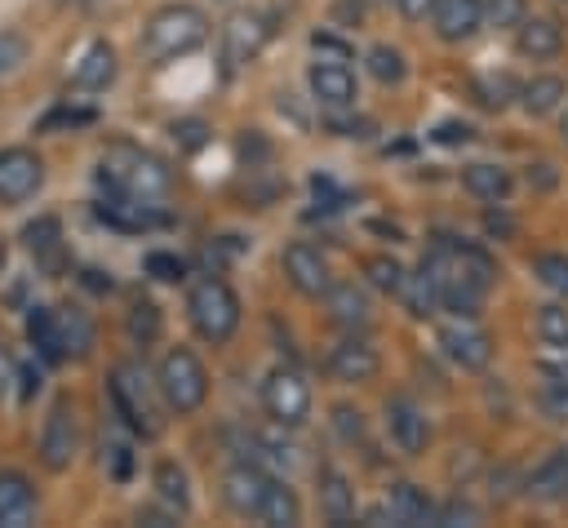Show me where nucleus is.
<instances>
[{"label": "nucleus", "instance_id": "nucleus-52", "mask_svg": "<svg viewBox=\"0 0 568 528\" xmlns=\"http://www.w3.org/2000/svg\"><path fill=\"white\" fill-rule=\"evenodd\" d=\"M111 466H115V479H129V448L124 444H111Z\"/></svg>", "mask_w": 568, "mask_h": 528}, {"label": "nucleus", "instance_id": "nucleus-6", "mask_svg": "<svg viewBox=\"0 0 568 528\" xmlns=\"http://www.w3.org/2000/svg\"><path fill=\"white\" fill-rule=\"evenodd\" d=\"M155 386H160V399H164L173 413H195V408L209 399V373H204L200 355L186 351V346H173V351L160 359Z\"/></svg>", "mask_w": 568, "mask_h": 528}, {"label": "nucleus", "instance_id": "nucleus-32", "mask_svg": "<svg viewBox=\"0 0 568 528\" xmlns=\"http://www.w3.org/2000/svg\"><path fill=\"white\" fill-rule=\"evenodd\" d=\"M155 493H160V501L169 506V510H186L191 506V479H186V470L178 466V461H160L155 466Z\"/></svg>", "mask_w": 568, "mask_h": 528}, {"label": "nucleus", "instance_id": "nucleus-26", "mask_svg": "<svg viewBox=\"0 0 568 528\" xmlns=\"http://www.w3.org/2000/svg\"><path fill=\"white\" fill-rule=\"evenodd\" d=\"M58 311V333H62V355L84 359L93 351V319L84 306H53Z\"/></svg>", "mask_w": 568, "mask_h": 528}, {"label": "nucleus", "instance_id": "nucleus-21", "mask_svg": "<svg viewBox=\"0 0 568 528\" xmlns=\"http://www.w3.org/2000/svg\"><path fill=\"white\" fill-rule=\"evenodd\" d=\"M532 501H568V444H559L532 475H528Z\"/></svg>", "mask_w": 568, "mask_h": 528}, {"label": "nucleus", "instance_id": "nucleus-27", "mask_svg": "<svg viewBox=\"0 0 568 528\" xmlns=\"http://www.w3.org/2000/svg\"><path fill=\"white\" fill-rule=\"evenodd\" d=\"M27 337H31V346L40 351V359H49V364H62L67 355H62V333H58V311L53 306H31V315H27Z\"/></svg>", "mask_w": 568, "mask_h": 528}, {"label": "nucleus", "instance_id": "nucleus-25", "mask_svg": "<svg viewBox=\"0 0 568 528\" xmlns=\"http://www.w3.org/2000/svg\"><path fill=\"white\" fill-rule=\"evenodd\" d=\"M115 71H120L115 49H111L106 40H93V44L80 53V62H75V84H80V89H106V84L115 80Z\"/></svg>", "mask_w": 568, "mask_h": 528}, {"label": "nucleus", "instance_id": "nucleus-5", "mask_svg": "<svg viewBox=\"0 0 568 528\" xmlns=\"http://www.w3.org/2000/svg\"><path fill=\"white\" fill-rule=\"evenodd\" d=\"M106 390H111V404H115V413L124 417V426L133 435H142V439H155L160 435V408H155V390L160 386L146 377L142 364H133V359L115 364Z\"/></svg>", "mask_w": 568, "mask_h": 528}, {"label": "nucleus", "instance_id": "nucleus-41", "mask_svg": "<svg viewBox=\"0 0 568 528\" xmlns=\"http://www.w3.org/2000/svg\"><path fill=\"white\" fill-rule=\"evenodd\" d=\"M528 18V0H484V22L493 27H519Z\"/></svg>", "mask_w": 568, "mask_h": 528}, {"label": "nucleus", "instance_id": "nucleus-24", "mask_svg": "<svg viewBox=\"0 0 568 528\" xmlns=\"http://www.w3.org/2000/svg\"><path fill=\"white\" fill-rule=\"evenodd\" d=\"M386 510H390V524H404V528H417V524H435V501L417 488V484H395L390 497H386Z\"/></svg>", "mask_w": 568, "mask_h": 528}, {"label": "nucleus", "instance_id": "nucleus-57", "mask_svg": "<svg viewBox=\"0 0 568 528\" xmlns=\"http://www.w3.org/2000/svg\"><path fill=\"white\" fill-rule=\"evenodd\" d=\"M0 271H4V244H0Z\"/></svg>", "mask_w": 568, "mask_h": 528}, {"label": "nucleus", "instance_id": "nucleus-34", "mask_svg": "<svg viewBox=\"0 0 568 528\" xmlns=\"http://www.w3.org/2000/svg\"><path fill=\"white\" fill-rule=\"evenodd\" d=\"M364 62H368V75H373L377 84H399V80L408 75L404 53H399V49H390V44H373Z\"/></svg>", "mask_w": 568, "mask_h": 528}, {"label": "nucleus", "instance_id": "nucleus-47", "mask_svg": "<svg viewBox=\"0 0 568 528\" xmlns=\"http://www.w3.org/2000/svg\"><path fill=\"white\" fill-rule=\"evenodd\" d=\"M541 368H546V377L568 382V346H550V355L541 359Z\"/></svg>", "mask_w": 568, "mask_h": 528}, {"label": "nucleus", "instance_id": "nucleus-58", "mask_svg": "<svg viewBox=\"0 0 568 528\" xmlns=\"http://www.w3.org/2000/svg\"><path fill=\"white\" fill-rule=\"evenodd\" d=\"M368 4H382V0H368Z\"/></svg>", "mask_w": 568, "mask_h": 528}, {"label": "nucleus", "instance_id": "nucleus-48", "mask_svg": "<svg viewBox=\"0 0 568 528\" xmlns=\"http://www.w3.org/2000/svg\"><path fill=\"white\" fill-rule=\"evenodd\" d=\"M328 129H333L337 138H368V120H342L337 111L328 115Z\"/></svg>", "mask_w": 568, "mask_h": 528}, {"label": "nucleus", "instance_id": "nucleus-13", "mask_svg": "<svg viewBox=\"0 0 568 528\" xmlns=\"http://www.w3.org/2000/svg\"><path fill=\"white\" fill-rule=\"evenodd\" d=\"M306 80H311V93H315V102H320L324 111H351L355 98H359V89H355V71H351L346 62L320 58V62L311 67Z\"/></svg>", "mask_w": 568, "mask_h": 528}, {"label": "nucleus", "instance_id": "nucleus-12", "mask_svg": "<svg viewBox=\"0 0 568 528\" xmlns=\"http://www.w3.org/2000/svg\"><path fill=\"white\" fill-rule=\"evenodd\" d=\"M284 275H288V284H293L302 297H324L328 284H333L328 257H324L315 244H306V240H293V244L284 248Z\"/></svg>", "mask_w": 568, "mask_h": 528}, {"label": "nucleus", "instance_id": "nucleus-20", "mask_svg": "<svg viewBox=\"0 0 568 528\" xmlns=\"http://www.w3.org/2000/svg\"><path fill=\"white\" fill-rule=\"evenodd\" d=\"M515 49L524 58H532V62H546V58H555L564 49V31H559L555 18H524L515 27Z\"/></svg>", "mask_w": 568, "mask_h": 528}, {"label": "nucleus", "instance_id": "nucleus-55", "mask_svg": "<svg viewBox=\"0 0 568 528\" xmlns=\"http://www.w3.org/2000/svg\"><path fill=\"white\" fill-rule=\"evenodd\" d=\"M18 377H22V399H31L40 390V373L36 368H18Z\"/></svg>", "mask_w": 568, "mask_h": 528}, {"label": "nucleus", "instance_id": "nucleus-19", "mask_svg": "<svg viewBox=\"0 0 568 528\" xmlns=\"http://www.w3.org/2000/svg\"><path fill=\"white\" fill-rule=\"evenodd\" d=\"M98 217H102L106 226H115V231H151V226H164V222H169V217L160 213V204L115 200V195H106V200L98 204Z\"/></svg>", "mask_w": 568, "mask_h": 528}, {"label": "nucleus", "instance_id": "nucleus-33", "mask_svg": "<svg viewBox=\"0 0 568 528\" xmlns=\"http://www.w3.org/2000/svg\"><path fill=\"white\" fill-rule=\"evenodd\" d=\"M399 297H404V306H408L417 319L435 315V306H439V288H435V280L426 275V266H417V275H404Z\"/></svg>", "mask_w": 568, "mask_h": 528}, {"label": "nucleus", "instance_id": "nucleus-37", "mask_svg": "<svg viewBox=\"0 0 568 528\" xmlns=\"http://www.w3.org/2000/svg\"><path fill=\"white\" fill-rule=\"evenodd\" d=\"M475 98L488 106V111H501L510 98H519V84L510 75H479L475 80Z\"/></svg>", "mask_w": 568, "mask_h": 528}, {"label": "nucleus", "instance_id": "nucleus-42", "mask_svg": "<svg viewBox=\"0 0 568 528\" xmlns=\"http://www.w3.org/2000/svg\"><path fill=\"white\" fill-rule=\"evenodd\" d=\"M537 404H541V413H546L550 422H568V382L546 377V386H541Z\"/></svg>", "mask_w": 568, "mask_h": 528}, {"label": "nucleus", "instance_id": "nucleus-36", "mask_svg": "<svg viewBox=\"0 0 568 528\" xmlns=\"http://www.w3.org/2000/svg\"><path fill=\"white\" fill-rule=\"evenodd\" d=\"M537 337L546 346H568V306L564 302L537 306Z\"/></svg>", "mask_w": 568, "mask_h": 528}, {"label": "nucleus", "instance_id": "nucleus-39", "mask_svg": "<svg viewBox=\"0 0 568 528\" xmlns=\"http://www.w3.org/2000/svg\"><path fill=\"white\" fill-rule=\"evenodd\" d=\"M364 275H368V284L382 288V293H399V284H404V266H399L395 257H368V262H364Z\"/></svg>", "mask_w": 568, "mask_h": 528}, {"label": "nucleus", "instance_id": "nucleus-35", "mask_svg": "<svg viewBox=\"0 0 568 528\" xmlns=\"http://www.w3.org/2000/svg\"><path fill=\"white\" fill-rule=\"evenodd\" d=\"M124 324H129V337H133L138 346H151V342L160 337V324H164V319H160V306H155V302H133Z\"/></svg>", "mask_w": 568, "mask_h": 528}, {"label": "nucleus", "instance_id": "nucleus-60", "mask_svg": "<svg viewBox=\"0 0 568 528\" xmlns=\"http://www.w3.org/2000/svg\"><path fill=\"white\" fill-rule=\"evenodd\" d=\"M564 4H568V0H564Z\"/></svg>", "mask_w": 568, "mask_h": 528}, {"label": "nucleus", "instance_id": "nucleus-28", "mask_svg": "<svg viewBox=\"0 0 568 528\" xmlns=\"http://www.w3.org/2000/svg\"><path fill=\"white\" fill-rule=\"evenodd\" d=\"M564 98H568V84L559 75H532L528 84H519V106L528 115H550Z\"/></svg>", "mask_w": 568, "mask_h": 528}, {"label": "nucleus", "instance_id": "nucleus-2", "mask_svg": "<svg viewBox=\"0 0 568 528\" xmlns=\"http://www.w3.org/2000/svg\"><path fill=\"white\" fill-rule=\"evenodd\" d=\"M98 186L115 200H142V204H160L173 186V173L169 164L138 146V142H111L102 155H98Z\"/></svg>", "mask_w": 568, "mask_h": 528}, {"label": "nucleus", "instance_id": "nucleus-9", "mask_svg": "<svg viewBox=\"0 0 568 528\" xmlns=\"http://www.w3.org/2000/svg\"><path fill=\"white\" fill-rule=\"evenodd\" d=\"M44 186V160L31 146H0V204H22Z\"/></svg>", "mask_w": 568, "mask_h": 528}, {"label": "nucleus", "instance_id": "nucleus-44", "mask_svg": "<svg viewBox=\"0 0 568 528\" xmlns=\"http://www.w3.org/2000/svg\"><path fill=\"white\" fill-rule=\"evenodd\" d=\"M475 138V129L466 124V120H444L439 129H435V142H444V146H462V142H470Z\"/></svg>", "mask_w": 568, "mask_h": 528}, {"label": "nucleus", "instance_id": "nucleus-31", "mask_svg": "<svg viewBox=\"0 0 568 528\" xmlns=\"http://www.w3.org/2000/svg\"><path fill=\"white\" fill-rule=\"evenodd\" d=\"M257 519H262V524H271V528H293V524L302 519V506H297L293 488H288V484H280V479H271V484H266V497H262Z\"/></svg>", "mask_w": 568, "mask_h": 528}, {"label": "nucleus", "instance_id": "nucleus-38", "mask_svg": "<svg viewBox=\"0 0 568 528\" xmlns=\"http://www.w3.org/2000/svg\"><path fill=\"white\" fill-rule=\"evenodd\" d=\"M532 271H537V280H541L550 293L568 297V253H541V257L532 262Z\"/></svg>", "mask_w": 568, "mask_h": 528}, {"label": "nucleus", "instance_id": "nucleus-49", "mask_svg": "<svg viewBox=\"0 0 568 528\" xmlns=\"http://www.w3.org/2000/svg\"><path fill=\"white\" fill-rule=\"evenodd\" d=\"M58 124H93V111H53V115H44V124L40 129H58Z\"/></svg>", "mask_w": 568, "mask_h": 528}, {"label": "nucleus", "instance_id": "nucleus-50", "mask_svg": "<svg viewBox=\"0 0 568 528\" xmlns=\"http://www.w3.org/2000/svg\"><path fill=\"white\" fill-rule=\"evenodd\" d=\"M399 4V13L408 18V22H426L430 13H435V0H395Z\"/></svg>", "mask_w": 568, "mask_h": 528}, {"label": "nucleus", "instance_id": "nucleus-51", "mask_svg": "<svg viewBox=\"0 0 568 528\" xmlns=\"http://www.w3.org/2000/svg\"><path fill=\"white\" fill-rule=\"evenodd\" d=\"M18 382V368H13V359H9V351L0 346V399L9 395V386Z\"/></svg>", "mask_w": 568, "mask_h": 528}, {"label": "nucleus", "instance_id": "nucleus-7", "mask_svg": "<svg viewBox=\"0 0 568 528\" xmlns=\"http://www.w3.org/2000/svg\"><path fill=\"white\" fill-rule=\"evenodd\" d=\"M262 408L280 426H302L311 417V382L297 368H275L262 382Z\"/></svg>", "mask_w": 568, "mask_h": 528}, {"label": "nucleus", "instance_id": "nucleus-8", "mask_svg": "<svg viewBox=\"0 0 568 528\" xmlns=\"http://www.w3.org/2000/svg\"><path fill=\"white\" fill-rule=\"evenodd\" d=\"M266 40H271V22H266V13H257V9L231 13V22L222 27V71L235 75L240 67H248V62L262 53Z\"/></svg>", "mask_w": 568, "mask_h": 528}, {"label": "nucleus", "instance_id": "nucleus-3", "mask_svg": "<svg viewBox=\"0 0 568 528\" xmlns=\"http://www.w3.org/2000/svg\"><path fill=\"white\" fill-rule=\"evenodd\" d=\"M204 40H209V13L200 4H182L178 0V4H160L146 18L138 49H142V58L151 67H164V62H178V58L195 53Z\"/></svg>", "mask_w": 568, "mask_h": 528}, {"label": "nucleus", "instance_id": "nucleus-22", "mask_svg": "<svg viewBox=\"0 0 568 528\" xmlns=\"http://www.w3.org/2000/svg\"><path fill=\"white\" fill-rule=\"evenodd\" d=\"M324 302H328V315H333L342 328H364V324L373 319V306H368L364 288H359V284H351V280H342V284H328Z\"/></svg>", "mask_w": 568, "mask_h": 528}, {"label": "nucleus", "instance_id": "nucleus-17", "mask_svg": "<svg viewBox=\"0 0 568 528\" xmlns=\"http://www.w3.org/2000/svg\"><path fill=\"white\" fill-rule=\"evenodd\" d=\"M386 430H390V439L399 444V453H408V457L426 453L430 426H426V413H422L413 399H390V404H386Z\"/></svg>", "mask_w": 568, "mask_h": 528}, {"label": "nucleus", "instance_id": "nucleus-43", "mask_svg": "<svg viewBox=\"0 0 568 528\" xmlns=\"http://www.w3.org/2000/svg\"><path fill=\"white\" fill-rule=\"evenodd\" d=\"M22 62H27V35H18V31H0V75L18 71Z\"/></svg>", "mask_w": 568, "mask_h": 528}, {"label": "nucleus", "instance_id": "nucleus-1", "mask_svg": "<svg viewBox=\"0 0 568 528\" xmlns=\"http://www.w3.org/2000/svg\"><path fill=\"white\" fill-rule=\"evenodd\" d=\"M422 266L439 288V306L453 315H475L484 293L497 280L493 257L479 244H462V240H435L430 253L422 257Z\"/></svg>", "mask_w": 568, "mask_h": 528}, {"label": "nucleus", "instance_id": "nucleus-53", "mask_svg": "<svg viewBox=\"0 0 568 528\" xmlns=\"http://www.w3.org/2000/svg\"><path fill=\"white\" fill-rule=\"evenodd\" d=\"M138 524H151V528H169V524H178V515H173V510H169V515H164V510H142V515H138Z\"/></svg>", "mask_w": 568, "mask_h": 528}, {"label": "nucleus", "instance_id": "nucleus-29", "mask_svg": "<svg viewBox=\"0 0 568 528\" xmlns=\"http://www.w3.org/2000/svg\"><path fill=\"white\" fill-rule=\"evenodd\" d=\"M462 186H466L475 200L497 204V200H506V195H510V173H506L501 164H466Z\"/></svg>", "mask_w": 568, "mask_h": 528}, {"label": "nucleus", "instance_id": "nucleus-30", "mask_svg": "<svg viewBox=\"0 0 568 528\" xmlns=\"http://www.w3.org/2000/svg\"><path fill=\"white\" fill-rule=\"evenodd\" d=\"M22 240H27V248H31L49 271L62 266V226H58V217H36V222H27Z\"/></svg>", "mask_w": 568, "mask_h": 528}, {"label": "nucleus", "instance_id": "nucleus-59", "mask_svg": "<svg viewBox=\"0 0 568 528\" xmlns=\"http://www.w3.org/2000/svg\"><path fill=\"white\" fill-rule=\"evenodd\" d=\"M62 4H75V0H62Z\"/></svg>", "mask_w": 568, "mask_h": 528}, {"label": "nucleus", "instance_id": "nucleus-11", "mask_svg": "<svg viewBox=\"0 0 568 528\" xmlns=\"http://www.w3.org/2000/svg\"><path fill=\"white\" fill-rule=\"evenodd\" d=\"M75 457V408L71 399H53L49 417H44V430H40V461L44 470H67Z\"/></svg>", "mask_w": 568, "mask_h": 528}, {"label": "nucleus", "instance_id": "nucleus-23", "mask_svg": "<svg viewBox=\"0 0 568 528\" xmlns=\"http://www.w3.org/2000/svg\"><path fill=\"white\" fill-rule=\"evenodd\" d=\"M320 506L328 524H351L355 519V488L337 466H320Z\"/></svg>", "mask_w": 568, "mask_h": 528}, {"label": "nucleus", "instance_id": "nucleus-10", "mask_svg": "<svg viewBox=\"0 0 568 528\" xmlns=\"http://www.w3.org/2000/svg\"><path fill=\"white\" fill-rule=\"evenodd\" d=\"M439 346H444V355L453 364H462L470 373L488 368V359H493V337L475 324V315H457L453 324H444L439 328Z\"/></svg>", "mask_w": 568, "mask_h": 528}, {"label": "nucleus", "instance_id": "nucleus-46", "mask_svg": "<svg viewBox=\"0 0 568 528\" xmlns=\"http://www.w3.org/2000/svg\"><path fill=\"white\" fill-rule=\"evenodd\" d=\"M435 524H479V510L466 506V501H448V506L435 515Z\"/></svg>", "mask_w": 568, "mask_h": 528}, {"label": "nucleus", "instance_id": "nucleus-40", "mask_svg": "<svg viewBox=\"0 0 568 528\" xmlns=\"http://www.w3.org/2000/svg\"><path fill=\"white\" fill-rule=\"evenodd\" d=\"M146 275L160 280V284H178V280H186V262L178 253L155 248V253H146Z\"/></svg>", "mask_w": 568, "mask_h": 528}, {"label": "nucleus", "instance_id": "nucleus-45", "mask_svg": "<svg viewBox=\"0 0 568 528\" xmlns=\"http://www.w3.org/2000/svg\"><path fill=\"white\" fill-rule=\"evenodd\" d=\"M333 422H337V430H342L351 444L364 435V422H359V413H355V408H346V404H337V408H333Z\"/></svg>", "mask_w": 568, "mask_h": 528}, {"label": "nucleus", "instance_id": "nucleus-18", "mask_svg": "<svg viewBox=\"0 0 568 528\" xmlns=\"http://www.w3.org/2000/svg\"><path fill=\"white\" fill-rule=\"evenodd\" d=\"M36 519V488L22 470H0V528H27Z\"/></svg>", "mask_w": 568, "mask_h": 528}, {"label": "nucleus", "instance_id": "nucleus-16", "mask_svg": "<svg viewBox=\"0 0 568 528\" xmlns=\"http://www.w3.org/2000/svg\"><path fill=\"white\" fill-rule=\"evenodd\" d=\"M430 22H435L439 40L462 44V40H470L484 27V0H435Z\"/></svg>", "mask_w": 568, "mask_h": 528}, {"label": "nucleus", "instance_id": "nucleus-14", "mask_svg": "<svg viewBox=\"0 0 568 528\" xmlns=\"http://www.w3.org/2000/svg\"><path fill=\"white\" fill-rule=\"evenodd\" d=\"M266 484H271V475L257 466V461H235L226 475H222V497H226V506L235 510V515H253L257 519V510H262V497H266Z\"/></svg>", "mask_w": 568, "mask_h": 528}, {"label": "nucleus", "instance_id": "nucleus-56", "mask_svg": "<svg viewBox=\"0 0 568 528\" xmlns=\"http://www.w3.org/2000/svg\"><path fill=\"white\" fill-rule=\"evenodd\" d=\"M559 138H564V146H568V115L559 120Z\"/></svg>", "mask_w": 568, "mask_h": 528}, {"label": "nucleus", "instance_id": "nucleus-54", "mask_svg": "<svg viewBox=\"0 0 568 528\" xmlns=\"http://www.w3.org/2000/svg\"><path fill=\"white\" fill-rule=\"evenodd\" d=\"M173 133H182V142H186V146H200V133H204V124L186 120V124H173Z\"/></svg>", "mask_w": 568, "mask_h": 528}, {"label": "nucleus", "instance_id": "nucleus-15", "mask_svg": "<svg viewBox=\"0 0 568 528\" xmlns=\"http://www.w3.org/2000/svg\"><path fill=\"white\" fill-rule=\"evenodd\" d=\"M382 368L377 351L364 342V337H342L333 351H328V377L333 382H346V386H364L373 382Z\"/></svg>", "mask_w": 568, "mask_h": 528}, {"label": "nucleus", "instance_id": "nucleus-4", "mask_svg": "<svg viewBox=\"0 0 568 528\" xmlns=\"http://www.w3.org/2000/svg\"><path fill=\"white\" fill-rule=\"evenodd\" d=\"M186 319H191V328L204 342H213V346L231 342L235 328H240V297H235V288L226 280H217V275H200L186 288Z\"/></svg>", "mask_w": 568, "mask_h": 528}]
</instances>
